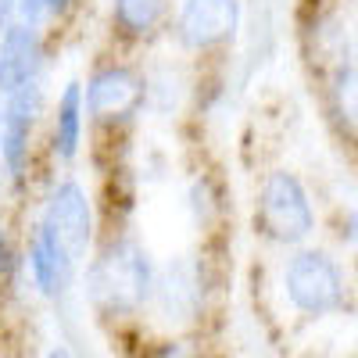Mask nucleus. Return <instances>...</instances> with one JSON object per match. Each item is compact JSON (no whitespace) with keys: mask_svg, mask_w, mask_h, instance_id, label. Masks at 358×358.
I'll list each match as a JSON object with an SVG mask.
<instances>
[{"mask_svg":"<svg viewBox=\"0 0 358 358\" xmlns=\"http://www.w3.org/2000/svg\"><path fill=\"white\" fill-rule=\"evenodd\" d=\"M322 104L334 133L358 147V62H337L322 83Z\"/></svg>","mask_w":358,"mask_h":358,"instance_id":"13","label":"nucleus"},{"mask_svg":"<svg viewBox=\"0 0 358 358\" xmlns=\"http://www.w3.org/2000/svg\"><path fill=\"white\" fill-rule=\"evenodd\" d=\"M86 297L108 319H133L151 308V294L158 280V262L136 233L115 229L97 241L94 255L83 265Z\"/></svg>","mask_w":358,"mask_h":358,"instance_id":"1","label":"nucleus"},{"mask_svg":"<svg viewBox=\"0 0 358 358\" xmlns=\"http://www.w3.org/2000/svg\"><path fill=\"white\" fill-rule=\"evenodd\" d=\"M244 22V0H172V25L169 40L176 50L194 62L222 57Z\"/></svg>","mask_w":358,"mask_h":358,"instance_id":"6","label":"nucleus"},{"mask_svg":"<svg viewBox=\"0 0 358 358\" xmlns=\"http://www.w3.org/2000/svg\"><path fill=\"white\" fill-rule=\"evenodd\" d=\"M22 268H25L29 283H33V290L40 297H47V301L69 297L83 273V265L72 258V251L36 219L22 233Z\"/></svg>","mask_w":358,"mask_h":358,"instance_id":"8","label":"nucleus"},{"mask_svg":"<svg viewBox=\"0 0 358 358\" xmlns=\"http://www.w3.org/2000/svg\"><path fill=\"white\" fill-rule=\"evenodd\" d=\"M47 108H50L47 83H36V86L4 97V126H0V183H4L8 194H15V197H25L29 190H33V183H36Z\"/></svg>","mask_w":358,"mask_h":358,"instance_id":"3","label":"nucleus"},{"mask_svg":"<svg viewBox=\"0 0 358 358\" xmlns=\"http://www.w3.org/2000/svg\"><path fill=\"white\" fill-rule=\"evenodd\" d=\"M50 69V33L40 25H8L0 29V101L47 83Z\"/></svg>","mask_w":358,"mask_h":358,"instance_id":"10","label":"nucleus"},{"mask_svg":"<svg viewBox=\"0 0 358 358\" xmlns=\"http://www.w3.org/2000/svg\"><path fill=\"white\" fill-rule=\"evenodd\" d=\"M90 133H129L151 108V72L133 54H104L83 76Z\"/></svg>","mask_w":358,"mask_h":358,"instance_id":"2","label":"nucleus"},{"mask_svg":"<svg viewBox=\"0 0 358 358\" xmlns=\"http://www.w3.org/2000/svg\"><path fill=\"white\" fill-rule=\"evenodd\" d=\"M90 147V118L83 101V79L72 76L57 86L47 108V126H43V151L57 169H76Z\"/></svg>","mask_w":358,"mask_h":358,"instance_id":"9","label":"nucleus"},{"mask_svg":"<svg viewBox=\"0 0 358 358\" xmlns=\"http://www.w3.org/2000/svg\"><path fill=\"white\" fill-rule=\"evenodd\" d=\"M147 358H194V355H190V348L183 341H162Z\"/></svg>","mask_w":358,"mask_h":358,"instance_id":"16","label":"nucleus"},{"mask_svg":"<svg viewBox=\"0 0 358 358\" xmlns=\"http://www.w3.org/2000/svg\"><path fill=\"white\" fill-rule=\"evenodd\" d=\"M86 0H43V22H47V33L50 29H65L79 11H83Z\"/></svg>","mask_w":358,"mask_h":358,"instance_id":"15","label":"nucleus"},{"mask_svg":"<svg viewBox=\"0 0 358 358\" xmlns=\"http://www.w3.org/2000/svg\"><path fill=\"white\" fill-rule=\"evenodd\" d=\"M351 236H355V244H358V208H355V215H351Z\"/></svg>","mask_w":358,"mask_h":358,"instance_id":"18","label":"nucleus"},{"mask_svg":"<svg viewBox=\"0 0 358 358\" xmlns=\"http://www.w3.org/2000/svg\"><path fill=\"white\" fill-rule=\"evenodd\" d=\"M283 294L294 312L322 319L344 308V268L322 248H294L283 265Z\"/></svg>","mask_w":358,"mask_h":358,"instance_id":"7","label":"nucleus"},{"mask_svg":"<svg viewBox=\"0 0 358 358\" xmlns=\"http://www.w3.org/2000/svg\"><path fill=\"white\" fill-rule=\"evenodd\" d=\"M351 47H355V57H358V25H355V36H351Z\"/></svg>","mask_w":358,"mask_h":358,"instance_id":"19","label":"nucleus"},{"mask_svg":"<svg viewBox=\"0 0 358 358\" xmlns=\"http://www.w3.org/2000/svg\"><path fill=\"white\" fill-rule=\"evenodd\" d=\"M151 305L165 322H190L201 315L204 305V268L194 255H179L158 265V280Z\"/></svg>","mask_w":358,"mask_h":358,"instance_id":"12","label":"nucleus"},{"mask_svg":"<svg viewBox=\"0 0 358 358\" xmlns=\"http://www.w3.org/2000/svg\"><path fill=\"white\" fill-rule=\"evenodd\" d=\"M40 226H47L57 241H62L72 258L79 265H86V258L97 248V201L90 194L86 179L76 176V169H57V176H50L40 197H36V215Z\"/></svg>","mask_w":358,"mask_h":358,"instance_id":"4","label":"nucleus"},{"mask_svg":"<svg viewBox=\"0 0 358 358\" xmlns=\"http://www.w3.org/2000/svg\"><path fill=\"white\" fill-rule=\"evenodd\" d=\"M18 273H22V236L8 219H0V301L15 287Z\"/></svg>","mask_w":358,"mask_h":358,"instance_id":"14","label":"nucleus"},{"mask_svg":"<svg viewBox=\"0 0 358 358\" xmlns=\"http://www.w3.org/2000/svg\"><path fill=\"white\" fill-rule=\"evenodd\" d=\"M43 358H76V355H72V348H65V344H54Z\"/></svg>","mask_w":358,"mask_h":358,"instance_id":"17","label":"nucleus"},{"mask_svg":"<svg viewBox=\"0 0 358 358\" xmlns=\"http://www.w3.org/2000/svg\"><path fill=\"white\" fill-rule=\"evenodd\" d=\"M0 126H4V101H0Z\"/></svg>","mask_w":358,"mask_h":358,"instance_id":"20","label":"nucleus"},{"mask_svg":"<svg viewBox=\"0 0 358 358\" xmlns=\"http://www.w3.org/2000/svg\"><path fill=\"white\" fill-rule=\"evenodd\" d=\"M315 204L305 179L294 169H268L255 197V229L276 248H305L315 233Z\"/></svg>","mask_w":358,"mask_h":358,"instance_id":"5","label":"nucleus"},{"mask_svg":"<svg viewBox=\"0 0 358 358\" xmlns=\"http://www.w3.org/2000/svg\"><path fill=\"white\" fill-rule=\"evenodd\" d=\"M172 0H108V40L122 50H147L169 40Z\"/></svg>","mask_w":358,"mask_h":358,"instance_id":"11","label":"nucleus"}]
</instances>
